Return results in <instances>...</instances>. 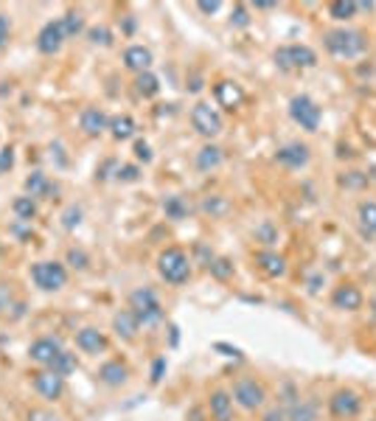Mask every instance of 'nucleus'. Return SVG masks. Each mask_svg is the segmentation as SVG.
Here are the masks:
<instances>
[{
  "label": "nucleus",
  "mask_w": 376,
  "mask_h": 421,
  "mask_svg": "<svg viewBox=\"0 0 376 421\" xmlns=\"http://www.w3.org/2000/svg\"><path fill=\"white\" fill-rule=\"evenodd\" d=\"M323 45L332 56L337 59H354L360 54L368 51V39L363 31H354V28H334V31H326L323 37Z\"/></svg>",
  "instance_id": "obj_1"
},
{
  "label": "nucleus",
  "mask_w": 376,
  "mask_h": 421,
  "mask_svg": "<svg viewBox=\"0 0 376 421\" xmlns=\"http://www.w3.org/2000/svg\"><path fill=\"white\" fill-rule=\"evenodd\" d=\"M158 272L166 284L172 287H180L191 278V258L186 256V250L180 247H166L161 256H158Z\"/></svg>",
  "instance_id": "obj_2"
},
{
  "label": "nucleus",
  "mask_w": 376,
  "mask_h": 421,
  "mask_svg": "<svg viewBox=\"0 0 376 421\" xmlns=\"http://www.w3.org/2000/svg\"><path fill=\"white\" fill-rule=\"evenodd\" d=\"M130 309L141 326H158L163 320V306H161L155 289H149V287H141L130 295Z\"/></svg>",
  "instance_id": "obj_3"
},
{
  "label": "nucleus",
  "mask_w": 376,
  "mask_h": 421,
  "mask_svg": "<svg viewBox=\"0 0 376 421\" xmlns=\"http://www.w3.org/2000/svg\"><path fill=\"white\" fill-rule=\"evenodd\" d=\"M31 281L42 292H59L68 284V267L62 261H37L31 264Z\"/></svg>",
  "instance_id": "obj_4"
},
{
  "label": "nucleus",
  "mask_w": 376,
  "mask_h": 421,
  "mask_svg": "<svg viewBox=\"0 0 376 421\" xmlns=\"http://www.w3.org/2000/svg\"><path fill=\"white\" fill-rule=\"evenodd\" d=\"M275 65L281 70H301V68H315L318 65V54L309 45H284L275 51Z\"/></svg>",
  "instance_id": "obj_5"
},
{
  "label": "nucleus",
  "mask_w": 376,
  "mask_h": 421,
  "mask_svg": "<svg viewBox=\"0 0 376 421\" xmlns=\"http://www.w3.org/2000/svg\"><path fill=\"white\" fill-rule=\"evenodd\" d=\"M233 402L242 408V410H258L264 402H267V391L261 382L250 379V377H242L233 382V391H230Z\"/></svg>",
  "instance_id": "obj_6"
},
{
  "label": "nucleus",
  "mask_w": 376,
  "mask_h": 421,
  "mask_svg": "<svg viewBox=\"0 0 376 421\" xmlns=\"http://www.w3.org/2000/svg\"><path fill=\"white\" fill-rule=\"evenodd\" d=\"M360 410H363V396H360L357 391H351V388H340V391H334L332 399H329V413L340 421L357 419Z\"/></svg>",
  "instance_id": "obj_7"
},
{
  "label": "nucleus",
  "mask_w": 376,
  "mask_h": 421,
  "mask_svg": "<svg viewBox=\"0 0 376 421\" xmlns=\"http://www.w3.org/2000/svg\"><path fill=\"white\" fill-rule=\"evenodd\" d=\"M289 115H292V121L301 127V130H306V132H318V127H320V107L309 99V96H295L292 101H289Z\"/></svg>",
  "instance_id": "obj_8"
},
{
  "label": "nucleus",
  "mask_w": 376,
  "mask_h": 421,
  "mask_svg": "<svg viewBox=\"0 0 376 421\" xmlns=\"http://www.w3.org/2000/svg\"><path fill=\"white\" fill-rule=\"evenodd\" d=\"M191 124L202 138H216L222 132V115L216 113V107H211L208 101L194 104L191 110Z\"/></svg>",
  "instance_id": "obj_9"
},
{
  "label": "nucleus",
  "mask_w": 376,
  "mask_h": 421,
  "mask_svg": "<svg viewBox=\"0 0 376 421\" xmlns=\"http://www.w3.org/2000/svg\"><path fill=\"white\" fill-rule=\"evenodd\" d=\"M31 385H34V391L42 396V399H48V402H56V399H62V394H65V377H59V374H54V371H37L34 374V379H31Z\"/></svg>",
  "instance_id": "obj_10"
},
{
  "label": "nucleus",
  "mask_w": 376,
  "mask_h": 421,
  "mask_svg": "<svg viewBox=\"0 0 376 421\" xmlns=\"http://www.w3.org/2000/svg\"><path fill=\"white\" fill-rule=\"evenodd\" d=\"M65 31H62V23L59 20H51V23H45L42 28H39V34H37V51L39 54H56L62 45H65Z\"/></svg>",
  "instance_id": "obj_11"
},
{
  "label": "nucleus",
  "mask_w": 376,
  "mask_h": 421,
  "mask_svg": "<svg viewBox=\"0 0 376 421\" xmlns=\"http://www.w3.org/2000/svg\"><path fill=\"white\" fill-rule=\"evenodd\" d=\"M59 351H62V343H59L56 337H37V340L31 343V348H28V357H31L37 365L48 368V365L56 360Z\"/></svg>",
  "instance_id": "obj_12"
},
{
  "label": "nucleus",
  "mask_w": 376,
  "mask_h": 421,
  "mask_svg": "<svg viewBox=\"0 0 376 421\" xmlns=\"http://www.w3.org/2000/svg\"><path fill=\"white\" fill-rule=\"evenodd\" d=\"M76 348L84 354H104L107 351V334L93 329V326H84L76 332Z\"/></svg>",
  "instance_id": "obj_13"
},
{
  "label": "nucleus",
  "mask_w": 376,
  "mask_h": 421,
  "mask_svg": "<svg viewBox=\"0 0 376 421\" xmlns=\"http://www.w3.org/2000/svg\"><path fill=\"white\" fill-rule=\"evenodd\" d=\"M309 146L306 144H287V146H281L278 152H275V161L281 163V166H287V169H303L306 163H309Z\"/></svg>",
  "instance_id": "obj_14"
},
{
  "label": "nucleus",
  "mask_w": 376,
  "mask_h": 421,
  "mask_svg": "<svg viewBox=\"0 0 376 421\" xmlns=\"http://www.w3.org/2000/svg\"><path fill=\"white\" fill-rule=\"evenodd\" d=\"M363 292H360V287H354V284H343V287H337L334 292H332V303H334V309H343V312H357V309H363Z\"/></svg>",
  "instance_id": "obj_15"
},
{
  "label": "nucleus",
  "mask_w": 376,
  "mask_h": 421,
  "mask_svg": "<svg viewBox=\"0 0 376 421\" xmlns=\"http://www.w3.org/2000/svg\"><path fill=\"white\" fill-rule=\"evenodd\" d=\"M213 96H216L219 107H225V110H236V107H242V101H244V90H242L236 82H230V79L216 82Z\"/></svg>",
  "instance_id": "obj_16"
},
{
  "label": "nucleus",
  "mask_w": 376,
  "mask_h": 421,
  "mask_svg": "<svg viewBox=\"0 0 376 421\" xmlns=\"http://www.w3.org/2000/svg\"><path fill=\"white\" fill-rule=\"evenodd\" d=\"M25 191H28L31 200H37V197H42V200H54V197L59 194V186L51 183L48 175H42V172H31V175L25 177Z\"/></svg>",
  "instance_id": "obj_17"
},
{
  "label": "nucleus",
  "mask_w": 376,
  "mask_h": 421,
  "mask_svg": "<svg viewBox=\"0 0 376 421\" xmlns=\"http://www.w3.org/2000/svg\"><path fill=\"white\" fill-rule=\"evenodd\" d=\"M256 267L267 275V278H284L287 275V258L275 250H261L256 253Z\"/></svg>",
  "instance_id": "obj_18"
},
{
  "label": "nucleus",
  "mask_w": 376,
  "mask_h": 421,
  "mask_svg": "<svg viewBox=\"0 0 376 421\" xmlns=\"http://www.w3.org/2000/svg\"><path fill=\"white\" fill-rule=\"evenodd\" d=\"M113 332H115L118 340H127V343L138 337L141 323H138V318L132 315V309H121V312L113 315Z\"/></svg>",
  "instance_id": "obj_19"
},
{
  "label": "nucleus",
  "mask_w": 376,
  "mask_h": 421,
  "mask_svg": "<svg viewBox=\"0 0 376 421\" xmlns=\"http://www.w3.org/2000/svg\"><path fill=\"white\" fill-rule=\"evenodd\" d=\"M127 379H130V368L121 360H110L99 368V382L107 388H121V385H127Z\"/></svg>",
  "instance_id": "obj_20"
},
{
  "label": "nucleus",
  "mask_w": 376,
  "mask_h": 421,
  "mask_svg": "<svg viewBox=\"0 0 376 421\" xmlns=\"http://www.w3.org/2000/svg\"><path fill=\"white\" fill-rule=\"evenodd\" d=\"M208 410L213 421H233V396L227 391H213L208 396Z\"/></svg>",
  "instance_id": "obj_21"
},
{
  "label": "nucleus",
  "mask_w": 376,
  "mask_h": 421,
  "mask_svg": "<svg viewBox=\"0 0 376 421\" xmlns=\"http://www.w3.org/2000/svg\"><path fill=\"white\" fill-rule=\"evenodd\" d=\"M284 410H287V421H318L320 416V405L315 399H301V396Z\"/></svg>",
  "instance_id": "obj_22"
},
{
  "label": "nucleus",
  "mask_w": 376,
  "mask_h": 421,
  "mask_svg": "<svg viewBox=\"0 0 376 421\" xmlns=\"http://www.w3.org/2000/svg\"><path fill=\"white\" fill-rule=\"evenodd\" d=\"M79 124H82V130H84L90 138H96V135H101V132L107 130L110 118H107L99 107H84L82 115H79Z\"/></svg>",
  "instance_id": "obj_23"
},
{
  "label": "nucleus",
  "mask_w": 376,
  "mask_h": 421,
  "mask_svg": "<svg viewBox=\"0 0 376 421\" xmlns=\"http://www.w3.org/2000/svg\"><path fill=\"white\" fill-rule=\"evenodd\" d=\"M124 65L130 70H135V73H146L152 68V51L144 48V45H130L124 51Z\"/></svg>",
  "instance_id": "obj_24"
},
{
  "label": "nucleus",
  "mask_w": 376,
  "mask_h": 421,
  "mask_svg": "<svg viewBox=\"0 0 376 421\" xmlns=\"http://www.w3.org/2000/svg\"><path fill=\"white\" fill-rule=\"evenodd\" d=\"M107 130L113 132V138H115V141H127V138H132V135H135L138 124H135V118H132V115H113V118H110V124H107Z\"/></svg>",
  "instance_id": "obj_25"
},
{
  "label": "nucleus",
  "mask_w": 376,
  "mask_h": 421,
  "mask_svg": "<svg viewBox=\"0 0 376 421\" xmlns=\"http://www.w3.org/2000/svg\"><path fill=\"white\" fill-rule=\"evenodd\" d=\"M219 166H222V149H219V146L208 144V146H202V149L196 152V169H199V172H213V169H219Z\"/></svg>",
  "instance_id": "obj_26"
},
{
  "label": "nucleus",
  "mask_w": 376,
  "mask_h": 421,
  "mask_svg": "<svg viewBox=\"0 0 376 421\" xmlns=\"http://www.w3.org/2000/svg\"><path fill=\"white\" fill-rule=\"evenodd\" d=\"M357 216H360V227H363V233H365V236H376V203L374 200L360 203Z\"/></svg>",
  "instance_id": "obj_27"
},
{
  "label": "nucleus",
  "mask_w": 376,
  "mask_h": 421,
  "mask_svg": "<svg viewBox=\"0 0 376 421\" xmlns=\"http://www.w3.org/2000/svg\"><path fill=\"white\" fill-rule=\"evenodd\" d=\"M188 203L180 197V194H169L166 200H163V213H166V219H175V222H180V219H186L188 216Z\"/></svg>",
  "instance_id": "obj_28"
},
{
  "label": "nucleus",
  "mask_w": 376,
  "mask_h": 421,
  "mask_svg": "<svg viewBox=\"0 0 376 421\" xmlns=\"http://www.w3.org/2000/svg\"><path fill=\"white\" fill-rule=\"evenodd\" d=\"M158 90H161V82H158V76L155 73H138L135 76V93L138 96H144V99H152V96H158Z\"/></svg>",
  "instance_id": "obj_29"
},
{
  "label": "nucleus",
  "mask_w": 376,
  "mask_h": 421,
  "mask_svg": "<svg viewBox=\"0 0 376 421\" xmlns=\"http://www.w3.org/2000/svg\"><path fill=\"white\" fill-rule=\"evenodd\" d=\"M76 365H79V360H76V354H70V351H59L56 354V360L48 365V371H54V374H59V377H68V374H73L76 371Z\"/></svg>",
  "instance_id": "obj_30"
},
{
  "label": "nucleus",
  "mask_w": 376,
  "mask_h": 421,
  "mask_svg": "<svg viewBox=\"0 0 376 421\" xmlns=\"http://www.w3.org/2000/svg\"><path fill=\"white\" fill-rule=\"evenodd\" d=\"M205 267H208V272H211L216 281H227V278L233 275V261H230V258H225V256H213Z\"/></svg>",
  "instance_id": "obj_31"
},
{
  "label": "nucleus",
  "mask_w": 376,
  "mask_h": 421,
  "mask_svg": "<svg viewBox=\"0 0 376 421\" xmlns=\"http://www.w3.org/2000/svg\"><path fill=\"white\" fill-rule=\"evenodd\" d=\"M199 210L202 213H208V216H225L230 206H227V200L225 197H219V194H213V197H205L202 203H199Z\"/></svg>",
  "instance_id": "obj_32"
},
{
  "label": "nucleus",
  "mask_w": 376,
  "mask_h": 421,
  "mask_svg": "<svg viewBox=\"0 0 376 421\" xmlns=\"http://www.w3.org/2000/svg\"><path fill=\"white\" fill-rule=\"evenodd\" d=\"M357 14V3L354 0H334L329 3V17L334 20H351Z\"/></svg>",
  "instance_id": "obj_33"
},
{
  "label": "nucleus",
  "mask_w": 376,
  "mask_h": 421,
  "mask_svg": "<svg viewBox=\"0 0 376 421\" xmlns=\"http://www.w3.org/2000/svg\"><path fill=\"white\" fill-rule=\"evenodd\" d=\"M59 23H62V31H65V37H68V39L84 31V17H82L79 11H68V14H65Z\"/></svg>",
  "instance_id": "obj_34"
},
{
  "label": "nucleus",
  "mask_w": 376,
  "mask_h": 421,
  "mask_svg": "<svg viewBox=\"0 0 376 421\" xmlns=\"http://www.w3.org/2000/svg\"><path fill=\"white\" fill-rule=\"evenodd\" d=\"M11 208H14L20 222H31V219L37 216V203H34L28 194H25V197H17V200L11 203Z\"/></svg>",
  "instance_id": "obj_35"
},
{
  "label": "nucleus",
  "mask_w": 376,
  "mask_h": 421,
  "mask_svg": "<svg viewBox=\"0 0 376 421\" xmlns=\"http://www.w3.org/2000/svg\"><path fill=\"white\" fill-rule=\"evenodd\" d=\"M340 186H343V189H365V186H368V177H365L363 172H346V175L340 177Z\"/></svg>",
  "instance_id": "obj_36"
},
{
  "label": "nucleus",
  "mask_w": 376,
  "mask_h": 421,
  "mask_svg": "<svg viewBox=\"0 0 376 421\" xmlns=\"http://www.w3.org/2000/svg\"><path fill=\"white\" fill-rule=\"evenodd\" d=\"M68 264H70L73 270H87L90 258H87V253H84V250H79V247H70V250H68Z\"/></svg>",
  "instance_id": "obj_37"
},
{
  "label": "nucleus",
  "mask_w": 376,
  "mask_h": 421,
  "mask_svg": "<svg viewBox=\"0 0 376 421\" xmlns=\"http://www.w3.org/2000/svg\"><path fill=\"white\" fill-rule=\"evenodd\" d=\"M11 306H14V289H11V284L0 281V315H8Z\"/></svg>",
  "instance_id": "obj_38"
},
{
  "label": "nucleus",
  "mask_w": 376,
  "mask_h": 421,
  "mask_svg": "<svg viewBox=\"0 0 376 421\" xmlns=\"http://www.w3.org/2000/svg\"><path fill=\"white\" fill-rule=\"evenodd\" d=\"M230 25H236V28H247V25H250V14H247V6H244V3H239V6L230 11Z\"/></svg>",
  "instance_id": "obj_39"
},
{
  "label": "nucleus",
  "mask_w": 376,
  "mask_h": 421,
  "mask_svg": "<svg viewBox=\"0 0 376 421\" xmlns=\"http://www.w3.org/2000/svg\"><path fill=\"white\" fill-rule=\"evenodd\" d=\"M87 37H90V42H101V45H110L113 42V34H110V28H104V25H93V28H87Z\"/></svg>",
  "instance_id": "obj_40"
},
{
  "label": "nucleus",
  "mask_w": 376,
  "mask_h": 421,
  "mask_svg": "<svg viewBox=\"0 0 376 421\" xmlns=\"http://www.w3.org/2000/svg\"><path fill=\"white\" fill-rule=\"evenodd\" d=\"M79 222H82V208L79 206H70V208L62 213V227L65 230H73Z\"/></svg>",
  "instance_id": "obj_41"
},
{
  "label": "nucleus",
  "mask_w": 376,
  "mask_h": 421,
  "mask_svg": "<svg viewBox=\"0 0 376 421\" xmlns=\"http://www.w3.org/2000/svg\"><path fill=\"white\" fill-rule=\"evenodd\" d=\"M256 239H261L264 244H272V241H278V230L270 222H264V225L256 227Z\"/></svg>",
  "instance_id": "obj_42"
},
{
  "label": "nucleus",
  "mask_w": 376,
  "mask_h": 421,
  "mask_svg": "<svg viewBox=\"0 0 376 421\" xmlns=\"http://www.w3.org/2000/svg\"><path fill=\"white\" fill-rule=\"evenodd\" d=\"M25 421H62V416H56L54 410H45V408H31Z\"/></svg>",
  "instance_id": "obj_43"
},
{
  "label": "nucleus",
  "mask_w": 376,
  "mask_h": 421,
  "mask_svg": "<svg viewBox=\"0 0 376 421\" xmlns=\"http://www.w3.org/2000/svg\"><path fill=\"white\" fill-rule=\"evenodd\" d=\"M115 177H118L121 183H135V180L141 177V169H138V166H118Z\"/></svg>",
  "instance_id": "obj_44"
},
{
  "label": "nucleus",
  "mask_w": 376,
  "mask_h": 421,
  "mask_svg": "<svg viewBox=\"0 0 376 421\" xmlns=\"http://www.w3.org/2000/svg\"><path fill=\"white\" fill-rule=\"evenodd\" d=\"M163 374H166V357H158V360L152 363V374H149L152 385H158V382L163 379Z\"/></svg>",
  "instance_id": "obj_45"
},
{
  "label": "nucleus",
  "mask_w": 376,
  "mask_h": 421,
  "mask_svg": "<svg viewBox=\"0 0 376 421\" xmlns=\"http://www.w3.org/2000/svg\"><path fill=\"white\" fill-rule=\"evenodd\" d=\"M11 166H14V149H11V146H3V149H0V175L8 172Z\"/></svg>",
  "instance_id": "obj_46"
},
{
  "label": "nucleus",
  "mask_w": 376,
  "mask_h": 421,
  "mask_svg": "<svg viewBox=\"0 0 376 421\" xmlns=\"http://www.w3.org/2000/svg\"><path fill=\"white\" fill-rule=\"evenodd\" d=\"M135 158L144 161V163H152V149H149L146 141H138V144H135Z\"/></svg>",
  "instance_id": "obj_47"
},
{
  "label": "nucleus",
  "mask_w": 376,
  "mask_h": 421,
  "mask_svg": "<svg viewBox=\"0 0 376 421\" xmlns=\"http://www.w3.org/2000/svg\"><path fill=\"white\" fill-rule=\"evenodd\" d=\"M213 351H219L225 357H242V351L236 346H227V343H213Z\"/></svg>",
  "instance_id": "obj_48"
},
{
  "label": "nucleus",
  "mask_w": 376,
  "mask_h": 421,
  "mask_svg": "<svg viewBox=\"0 0 376 421\" xmlns=\"http://www.w3.org/2000/svg\"><path fill=\"white\" fill-rule=\"evenodd\" d=\"M8 34H11V23H8L6 14H0V48L8 42Z\"/></svg>",
  "instance_id": "obj_49"
},
{
  "label": "nucleus",
  "mask_w": 376,
  "mask_h": 421,
  "mask_svg": "<svg viewBox=\"0 0 376 421\" xmlns=\"http://www.w3.org/2000/svg\"><path fill=\"white\" fill-rule=\"evenodd\" d=\"M219 0H202V3H196V8L202 11V14H213V11H219Z\"/></svg>",
  "instance_id": "obj_50"
},
{
  "label": "nucleus",
  "mask_w": 376,
  "mask_h": 421,
  "mask_svg": "<svg viewBox=\"0 0 376 421\" xmlns=\"http://www.w3.org/2000/svg\"><path fill=\"white\" fill-rule=\"evenodd\" d=\"M261 421H287V410H284V408H272V410L264 413Z\"/></svg>",
  "instance_id": "obj_51"
},
{
  "label": "nucleus",
  "mask_w": 376,
  "mask_h": 421,
  "mask_svg": "<svg viewBox=\"0 0 376 421\" xmlns=\"http://www.w3.org/2000/svg\"><path fill=\"white\" fill-rule=\"evenodd\" d=\"M320 284H323V275H312V278H309V292L318 295V292H320Z\"/></svg>",
  "instance_id": "obj_52"
},
{
  "label": "nucleus",
  "mask_w": 376,
  "mask_h": 421,
  "mask_svg": "<svg viewBox=\"0 0 376 421\" xmlns=\"http://www.w3.org/2000/svg\"><path fill=\"white\" fill-rule=\"evenodd\" d=\"M188 90H191V93H196V90H202V82H199V76H194V79H191V84H188Z\"/></svg>",
  "instance_id": "obj_53"
},
{
  "label": "nucleus",
  "mask_w": 376,
  "mask_h": 421,
  "mask_svg": "<svg viewBox=\"0 0 376 421\" xmlns=\"http://www.w3.org/2000/svg\"><path fill=\"white\" fill-rule=\"evenodd\" d=\"M169 332H172V346H177V343H180V329H177V326H172Z\"/></svg>",
  "instance_id": "obj_54"
},
{
  "label": "nucleus",
  "mask_w": 376,
  "mask_h": 421,
  "mask_svg": "<svg viewBox=\"0 0 376 421\" xmlns=\"http://www.w3.org/2000/svg\"><path fill=\"white\" fill-rule=\"evenodd\" d=\"M256 8H275V3H267V0H258Z\"/></svg>",
  "instance_id": "obj_55"
},
{
  "label": "nucleus",
  "mask_w": 376,
  "mask_h": 421,
  "mask_svg": "<svg viewBox=\"0 0 376 421\" xmlns=\"http://www.w3.org/2000/svg\"><path fill=\"white\" fill-rule=\"evenodd\" d=\"M371 315H374V318H376V295H374V298H371Z\"/></svg>",
  "instance_id": "obj_56"
}]
</instances>
